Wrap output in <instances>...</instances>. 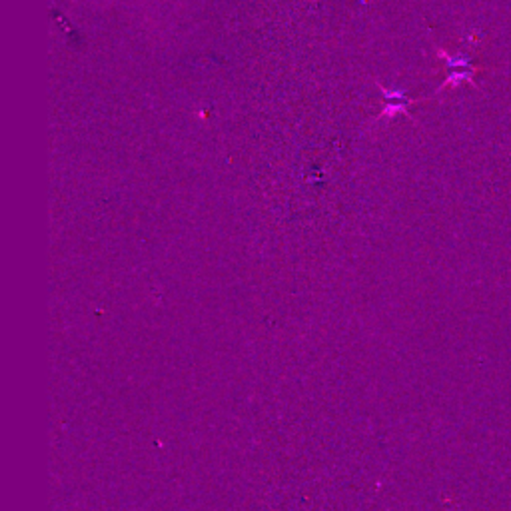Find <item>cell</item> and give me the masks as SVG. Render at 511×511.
Returning a JSON list of instances; mask_svg holds the SVG:
<instances>
[{
  "instance_id": "cell-2",
  "label": "cell",
  "mask_w": 511,
  "mask_h": 511,
  "mask_svg": "<svg viewBox=\"0 0 511 511\" xmlns=\"http://www.w3.org/2000/svg\"><path fill=\"white\" fill-rule=\"evenodd\" d=\"M476 72L477 70H452V72L447 74V78L442 82L440 92L447 90V88H457V86L464 84V82H469V84L477 86L476 82H474V74H476Z\"/></svg>"
},
{
  "instance_id": "cell-1",
  "label": "cell",
  "mask_w": 511,
  "mask_h": 511,
  "mask_svg": "<svg viewBox=\"0 0 511 511\" xmlns=\"http://www.w3.org/2000/svg\"><path fill=\"white\" fill-rule=\"evenodd\" d=\"M378 88H380V92H382V96L385 98V104H383L382 112L375 116V120H383V118H385V120H392V118L399 116V114H404V116H407L409 120H414V118L407 114V106L414 104V100H409L404 90H387L382 84H378Z\"/></svg>"
},
{
  "instance_id": "cell-3",
  "label": "cell",
  "mask_w": 511,
  "mask_h": 511,
  "mask_svg": "<svg viewBox=\"0 0 511 511\" xmlns=\"http://www.w3.org/2000/svg\"><path fill=\"white\" fill-rule=\"evenodd\" d=\"M435 50H438V56H440V59L445 62V66H447V68H452V70H479V68H476V66H471V62H469L467 59H464V56H462V59H455V56H452V54H450L447 50H443V48H440V47L435 48Z\"/></svg>"
}]
</instances>
